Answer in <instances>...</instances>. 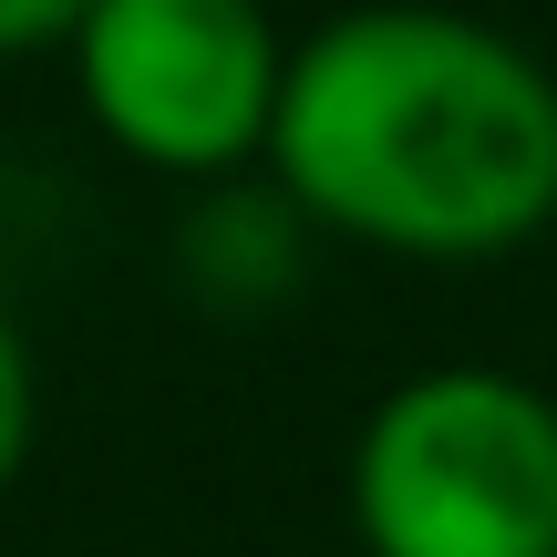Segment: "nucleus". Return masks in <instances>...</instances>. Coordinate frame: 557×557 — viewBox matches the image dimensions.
Masks as SVG:
<instances>
[{"label": "nucleus", "mask_w": 557, "mask_h": 557, "mask_svg": "<svg viewBox=\"0 0 557 557\" xmlns=\"http://www.w3.org/2000/svg\"><path fill=\"white\" fill-rule=\"evenodd\" d=\"M269 176L372 259H517L557 218V73L465 11H341L289 41Z\"/></svg>", "instance_id": "nucleus-1"}, {"label": "nucleus", "mask_w": 557, "mask_h": 557, "mask_svg": "<svg viewBox=\"0 0 557 557\" xmlns=\"http://www.w3.org/2000/svg\"><path fill=\"white\" fill-rule=\"evenodd\" d=\"M341 496L361 557H557V393L496 361L403 372L361 413Z\"/></svg>", "instance_id": "nucleus-2"}, {"label": "nucleus", "mask_w": 557, "mask_h": 557, "mask_svg": "<svg viewBox=\"0 0 557 557\" xmlns=\"http://www.w3.org/2000/svg\"><path fill=\"white\" fill-rule=\"evenodd\" d=\"M62 73L124 165H156L197 197L269 165L289 41L248 0H83Z\"/></svg>", "instance_id": "nucleus-3"}, {"label": "nucleus", "mask_w": 557, "mask_h": 557, "mask_svg": "<svg viewBox=\"0 0 557 557\" xmlns=\"http://www.w3.org/2000/svg\"><path fill=\"white\" fill-rule=\"evenodd\" d=\"M310 248H320V227L278 197V176L259 165V176H238V186H197V197H186L176 289L197 299V310H218V320H269V310L299 299Z\"/></svg>", "instance_id": "nucleus-4"}, {"label": "nucleus", "mask_w": 557, "mask_h": 557, "mask_svg": "<svg viewBox=\"0 0 557 557\" xmlns=\"http://www.w3.org/2000/svg\"><path fill=\"white\" fill-rule=\"evenodd\" d=\"M32 434H41V372H32V341H21L11 299H0V496L32 465Z\"/></svg>", "instance_id": "nucleus-5"}, {"label": "nucleus", "mask_w": 557, "mask_h": 557, "mask_svg": "<svg viewBox=\"0 0 557 557\" xmlns=\"http://www.w3.org/2000/svg\"><path fill=\"white\" fill-rule=\"evenodd\" d=\"M73 21H83V0H0V62L73 52Z\"/></svg>", "instance_id": "nucleus-6"}]
</instances>
